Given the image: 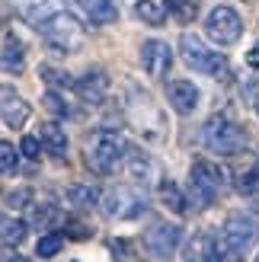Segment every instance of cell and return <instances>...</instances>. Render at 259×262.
Returning a JSON list of instances; mask_svg holds the SVG:
<instances>
[{
  "mask_svg": "<svg viewBox=\"0 0 259 262\" xmlns=\"http://www.w3.org/2000/svg\"><path fill=\"white\" fill-rule=\"evenodd\" d=\"M125 154H128V144L115 131H96L87 144V166L96 176H112L125 163Z\"/></svg>",
  "mask_w": 259,
  "mask_h": 262,
  "instance_id": "obj_1",
  "label": "cell"
},
{
  "mask_svg": "<svg viewBox=\"0 0 259 262\" xmlns=\"http://www.w3.org/2000/svg\"><path fill=\"white\" fill-rule=\"evenodd\" d=\"M35 29L42 32L45 45H48L51 51H58V55H71V51L83 48V38H87L83 26L77 23L71 13H64V10H58L55 16H48L45 23H38Z\"/></svg>",
  "mask_w": 259,
  "mask_h": 262,
  "instance_id": "obj_2",
  "label": "cell"
},
{
  "mask_svg": "<svg viewBox=\"0 0 259 262\" xmlns=\"http://www.w3.org/2000/svg\"><path fill=\"white\" fill-rule=\"evenodd\" d=\"M202 144H205V150H211L218 157H234L247 147V131L237 122L224 119V115H214L202 128Z\"/></svg>",
  "mask_w": 259,
  "mask_h": 262,
  "instance_id": "obj_3",
  "label": "cell"
},
{
  "mask_svg": "<svg viewBox=\"0 0 259 262\" xmlns=\"http://www.w3.org/2000/svg\"><path fill=\"white\" fill-rule=\"evenodd\" d=\"M125 115H128V122L141 131V138H147V141H160L163 138V131H166L163 128V115L150 102L147 93L128 86V93H125Z\"/></svg>",
  "mask_w": 259,
  "mask_h": 262,
  "instance_id": "obj_4",
  "label": "cell"
},
{
  "mask_svg": "<svg viewBox=\"0 0 259 262\" xmlns=\"http://www.w3.org/2000/svg\"><path fill=\"white\" fill-rule=\"evenodd\" d=\"M179 55H183V61L192 71H199L205 77H224L227 74V58L211 51L199 35H192V32L179 35Z\"/></svg>",
  "mask_w": 259,
  "mask_h": 262,
  "instance_id": "obj_5",
  "label": "cell"
},
{
  "mask_svg": "<svg viewBox=\"0 0 259 262\" xmlns=\"http://www.w3.org/2000/svg\"><path fill=\"white\" fill-rule=\"evenodd\" d=\"M99 208L112 221H135L147 211V195L141 189H132V186H115L102 195Z\"/></svg>",
  "mask_w": 259,
  "mask_h": 262,
  "instance_id": "obj_6",
  "label": "cell"
},
{
  "mask_svg": "<svg viewBox=\"0 0 259 262\" xmlns=\"http://www.w3.org/2000/svg\"><path fill=\"white\" fill-rule=\"evenodd\" d=\"M224 189V173L208 160H196L189 169V199L196 208H208Z\"/></svg>",
  "mask_w": 259,
  "mask_h": 262,
  "instance_id": "obj_7",
  "label": "cell"
},
{
  "mask_svg": "<svg viewBox=\"0 0 259 262\" xmlns=\"http://www.w3.org/2000/svg\"><path fill=\"white\" fill-rule=\"evenodd\" d=\"M256 240H259V224L250 214H230L224 221V250L234 259L247 256L256 246Z\"/></svg>",
  "mask_w": 259,
  "mask_h": 262,
  "instance_id": "obj_8",
  "label": "cell"
},
{
  "mask_svg": "<svg viewBox=\"0 0 259 262\" xmlns=\"http://www.w3.org/2000/svg\"><path fill=\"white\" fill-rule=\"evenodd\" d=\"M205 32H208V38L218 42V45H234L243 35V19H240V13L234 7L221 4L205 16Z\"/></svg>",
  "mask_w": 259,
  "mask_h": 262,
  "instance_id": "obj_9",
  "label": "cell"
},
{
  "mask_svg": "<svg viewBox=\"0 0 259 262\" xmlns=\"http://www.w3.org/2000/svg\"><path fill=\"white\" fill-rule=\"evenodd\" d=\"M179 227L176 224H154L144 230V250L154 256V259H170L176 253V246H179Z\"/></svg>",
  "mask_w": 259,
  "mask_h": 262,
  "instance_id": "obj_10",
  "label": "cell"
},
{
  "mask_svg": "<svg viewBox=\"0 0 259 262\" xmlns=\"http://www.w3.org/2000/svg\"><path fill=\"white\" fill-rule=\"evenodd\" d=\"M173 64V48L160 42V38H147L141 45V68H144L147 77H163Z\"/></svg>",
  "mask_w": 259,
  "mask_h": 262,
  "instance_id": "obj_11",
  "label": "cell"
},
{
  "mask_svg": "<svg viewBox=\"0 0 259 262\" xmlns=\"http://www.w3.org/2000/svg\"><path fill=\"white\" fill-rule=\"evenodd\" d=\"M29 102H26L19 93H13V90L0 86V122H4L7 128H23L26 122H29Z\"/></svg>",
  "mask_w": 259,
  "mask_h": 262,
  "instance_id": "obj_12",
  "label": "cell"
},
{
  "mask_svg": "<svg viewBox=\"0 0 259 262\" xmlns=\"http://www.w3.org/2000/svg\"><path fill=\"white\" fill-rule=\"evenodd\" d=\"M77 96H80L83 102H90V106H99L102 99L109 96V74L106 71H87L80 80H77Z\"/></svg>",
  "mask_w": 259,
  "mask_h": 262,
  "instance_id": "obj_13",
  "label": "cell"
},
{
  "mask_svg": "<svg viewBox=\"0 0 259 262\" xmlns=\"http://www.w3.org/2000/svg\"><path fill=\"white\" fill-rule=\"evenodd\" d=\"M166 99L179 115H192L199 106V86L189 80H170L166 83Z\"/></svg>",
  "mask_w": 259,
  "mask_h": 262,
  "instance_id": "obj_14",
  "label": "cell"
},
{
  "mask_svg": "<svg viewBox=\"0 0 259 262\" xmlns=\"http://www.w3.org/2000/svg\"><path fill=\"white\" fill-rule=\"evenodd\" d=\"M0 68L7 74H23L26 71V45L19 42V35H7L4 48H0Z\"/></svg>",
  "mask_w": 259,
  "mask_h": 262,
  "instance_id": "obj_15",
  "label": "cell"
},
{
  "mask_svg": "<svg viewBox=\"0 0 259 262\" xmlns=\"http://www.w3.org/2000/svg\"><path fill=\"white\" fill-rule=\"evenodd\" d=\"M16 7H19V13H23V16L29 19L32 26L45 23L48 16H55V13H58V4H55V0H16Z\"/></svg>",
  "mask_w": 259,
  "mask_h": 262,
  "instance_id": "obj_16",
  "label": "cell"
},
{
  "mask_svg": "<svg viewBox=\"0 0 259 262\" xmlns=\"http://www.w3.org/2000/svg\"><path fill=\"white\" fill-rule=\"evenodd\" d=\"M38 138H42V147H45L51 157H64V154H68V138H64L61 125L45 122L42 128H38Z\"/></svg>",
  "mask_w": 259,
  "mask_h": 262,
  "instance_id": "obj_17",
  "label": "cell"
},
{
  "mask_svg": "<svg viewBox=\"0 0 259 262\" xmlns=\"http://www.w3.org/2000/svg\"><path fill=\"white\" fill-rule=\"evenodd\" d=\"M125 166H128V173H132L138 182H150V176H154V160L144 150H138V147H128Z\"/></svg>",
  "mask_w": 259,
  "mask_h": 262,
  "instance_id": "obj_18",
  "label": "cell"
},
{
  "mask_svg": "<svg viewBox=\"0 0 259 262\" xmlns=\"http://www.w3.org/2000/svg\"><path fill=\"white\" fill-rule=\"evenodd\" d=\"M77 4H80V10L90 16V23H99V26L115 23V16H119V10H115L112 0H77Z\"/></svg>",
  "mask_w": 259,
  "mask_h": 262,
  "instance_id": "obj_19",
  "label": "cell"
},
{
  "mask_svg": "<svg viewBox=\"0 0 259 262\" xmlns=\"http://www.w3.org/2000/svg\"><path fill=\"white\" fill-rule=\"evenodd\" d=\"M135 16L147 26H163L166 23V7L154 4V0H135Z\"/></svg>",
  "mask_w": 259,
  "mask_h": 262,
  "instance_id": "obj_20",
  "label": "cell"
},
{
  "mask_svg": "<svg viewBox=\"0 0 259 262\" xmlns=\"http://www.w3.org/2000/svg\"><path fill=\"white\" fill-rule=\"evenodd\" d=\"M0 240H4L7 246H19L26 240V224L10 214H0Z\"/></svg>",
  "mask_w": 259,
  "mask_h": 262,
  "instance_id": "obj_21",
  "label": "cell"
},
{
  "mask_svg": "<svg viewBox=\"0 0 259 262\" xmlns=\"http://www.w3.org/2000/svg\"><path fill=\"white\" fill-rule=\"evenodd\" d=\"M163 7L176 23H192L199 16V0H163Z\"/></svg>",
  "mask_w": 259,
  "mask_h": 262,
  "instance_id": "obj_22",
  "label": "cell"
},
{
  "mask_svg": "<svg viewBox=\"0 0 259 262\" xmlns=\"http://www.w3.org/2000/svg\"><path fill=\"white\" fill-rule=\"evenodd\" d=\"M68 202L77 205V208H93V205H99L102 199H99V192H96L93 186H80V182H77V186L68 189Z\"/></svg>",
  "mask_w": 259,
  "mask_h": 262,
  "instance_id": "obj_23",
  "label": "cell"
},
{
  "mask_svg": "<svg viewBox=\"0 0 259 262\" xmlns=\"http://www.w3.org/2000/svg\"><path fill=\"white\" fill-rule=\"evenodd\" d=\"M160 199L166 202V208H170V211H176V214H183L186 211V199H183V192L176 189V182H160Z\"/></svg>",
  "mask_w": 259,
  "mask_h": 262,
  "instance_id": "obj_24",
  "label": "cell"
},
{
  "mask_svg": "<svg viewBox=\"0 0 259 262\" xmlns=\"http://www.w3.org/2000/svg\"><path fill=\"white\" fill-rule=\"evenodd\" d=\"M42 80L51 86V90H74L77 86V80H71L64 71H58V68H42Z\"/></svg>",
  "mask_w": 259,
  "mask_h": 262,
  "instance_id": "obj_25",
  "label": "cell"
},
{
  "mask_svg": "<svg viewBox=\"0 0 259 262\" xmlns=\"http://www.w3.org/2000/svg\"><path fill=\"white\" fill-rule=\"evenodd\" d=\"M61 246H64V237H61V233H48V237H42V240L35 243V253L42 256V259H51V256L61 253Z\"/></svg>",
  "mask_w": 259,
  "mask_h": 262,
  "instance_id": "obj_26",
  "label": "cell"
},
{
  "mask_svg": "<svg viewBox=\"0 0 259 262\" xmlns=\"http://www.w3.org/2000/svg\"><path fill=\"white\" fill-rule=\"evenodd\" d=\"M19 166V154L10 141H0V173H16Z\"/></svg>",
  "mask_w": 259,
  "mask_h": 262,
  "instance_id": "obj_27",
  "label": "cell"
},
{
  "mask_svg": "<svg viewBox=\"0 0 259 262\" xmlns=\"http://www.w3.org/2000/svg\"><path fill=\"white\" fill-rule=\"evenodd\" d=\"M55 221H58V208L51 205V202L38 205L35 211H32V224H35V227H48V224H55Z\"/></svg>",
  "mask_w": 259,
  "mask_h": 262,
  "instance_id": "obj_28",
  "label": "cell"
},
{
  "mask_svg": "<svg viewBox=\"0 0 259 262\" xmlns=\"http://www.w3.org/2000/svg\"><path fill=\"white\" fill-rule=\"evenodd\" d=\"M237 189H240L243 195H250V192H256V189H259V163H253L247 173L237 179Z\"/></svg>",
  "mask_w": 259,
  "mask_h": 262,
  "instance_id": "obj_29",
  "label": "cell"
},
{
  "mask_svg": "<svg viewBox=\"0 0 259 262\" xmlns=\"http://www.w3.org/2000/svg\"><path fill=\"white\" fill-rule=\"evenodd\" d=\"M199 250H202V262H221V250H218V240L214 237H205L199 240Z\"/></svg>",
  "mask_w": 259,
  "mask_h": 262,
  "instance_id": "obj_30",
  "label": "cell"
},
{
  "mask_svg": "<svg viewBox=\"0 0 259 262\" xmlns=\"http://www.w3.org/2000/svg\"><path fill=\"white\" fill-rule=\"evenodd\" d=\"M19 150H23V157H29V160H38V150H45V147H42V138L26 135V138L19 141Z\"/></svg>",
  "mask_w": 259,
  "mask_h": 262,
  "instance_id": "obj_31",
  "label": "cell"
},
{
  "mask_svg": "<svg viewBox=\"0 0 259 262\" xmlns=\"http://www.w3.org/2000/svg\"><path fill=\"white\" fill-rule=\"evenodd\" d=\"M45 109H51L55 115H68V112H71V109H68V102H64V99L55 93V90H51V93H45Z\"/></svg>",
  "mask_w": 259,
  "mask_h": 262,
  "instance_id": "obj_32",
  "label": "cell"
},
{
  "mask_svg": "<svg viewBox=\"0 0 259 262\" xmlns=\"http://www.w3.org/2000/svg\"><path fill=\"white\" fill-rule=\"evenodd\" d=\"M29 199H32L29 189H16V192L10 195V205H13V208H23V205H29Z\"/></svg>",
  "mask_w": 259,
  "mask_h": 262,
  "instance_id": "obj_33",
  "label": "cell"
},
{
  "mask_svg": "<svg viewBox=\"0 0 259 262\" xmlns=\"http://www.w3.org/2000/svg\"><path fill=\"white\" fill-rule=\"evenodd\" d=\"M247 64H250L253 71H259V42H256V45L247 51Z\"/></svg>",
  "mask_w": 259,
  "mask_h": 262,
  "instance_id": "obj_34",
  "label": "cell"
},
{
  "mask_svg": "<svg viewBox=\"0 0 259 262\" xmlns=\"http://www.w3.org/2000/svg\"><path fill=\"white\" fill-rule=\"evenodd\" d=\"M247 199H250V208H253V211L259 214V189H256V192H250V195H247Z\"/></svg>",
  "mask_w": 259,
  "mask_h": 262,
  "instance_id": "obj_35",
  "label": "cell"
},
{
  "mask_svg": "<svg viewBox=\"0 0 259 262\" xmlns=\"http://www.w3.org/2000/svg\"><path fill=\"white\" fill-rule=\"evenodd\" d=\"M243 4H253V0H243Z\"/></svg>",
  "mask_w": 259,
  "mask_h": 262,
  "instance_id": "obj_36",
  "label": "cell"
},
{
  "mask_svg": "<svg viewBox=\"0 0 259 262\" xmlns=\"http://www.w3.org/2000/svg\"><path fill=\"white\" fill-rule=\"evenodd\" d=\"M256 112H259V102H256Z\"/></svg>",
  "mask_w": 259,
  "mask_h": 262,
  "instance_id": "obj_37",
  "label": "cell"
},
{
  "mask_svg": "<svg viewBox=\"0 0 259 262\" xmlns=\"http://www.w3.org/2000/svg\"><path fill=\"white\" fill-rule=\"evenodd\" d=\"M256 262H259V256H256Z\"/></svg>",
  "mask_w": 259,
  "mask_h": 262,
  "instance_id": "obj_38",
  "label": "cell"
}]
</instances>
